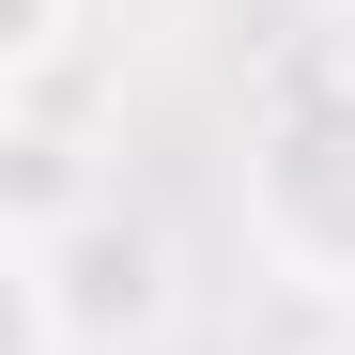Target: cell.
Returning <instances> with one entry per match:
<instances>
[{"label": "cell", "instance_id": "cell-3", "mask_svg": "<svg viewBox=\"0 0 355 355\" xmlns=\"http://www.w3.org/2000/svg\"><path fill=\"white\" fill-rule=\"evenodd\" d=\"M62 46H78V0H16V78H46Z\"/></svg>", "mask_w": 355, "mask_h": 355}, {"label": "cell", "instance_id": "cell-4", "mask_svg": "<svg viewBox=\"0 0 355 355\" xmlns=\"http://www.w3.org/2000/svg\"><path fill=\"white\" fill-rule=\"evenodd\" d=\"M293 16H355V0H293Z\"/></svg>", "mask_w": 355, "mask_h": 355}, {"label": "cell", "instance_id": "cell-2", "mask_svg": "<svg viewBox=\"0 0 355 355\" xmlns=\"http://www.w3.org/2000/svg\"><path fill=\"white\" fill-rule=\"evenodd\" d=\"M248 232L293 293H355V62H324L309 93L263 108L248 139Z\"/></svg>", "mask_w": 355, "mask_h": 355}, {"label": "cell", "instance_id": "cell-1", "mask_svg": "<svg viewBox=\"0 0 355 355\" xmlns=\"http://www.w3.org/2000/svg\"><path fill=\"white\" fill-rule=\"evenodd\" d=\"M170 324V232L139 201H78L16 232V340L31 355H124Z\"/></svg>", "mask_w": 355, "mask_h": 355}]
</instances>
